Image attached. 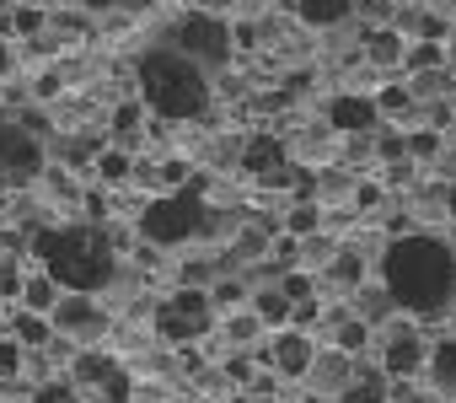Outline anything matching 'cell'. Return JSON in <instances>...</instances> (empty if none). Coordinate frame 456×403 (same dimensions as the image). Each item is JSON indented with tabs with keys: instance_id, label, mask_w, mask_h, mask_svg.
<instances>
[{
	"instance_id": "1",
	"label": "cell",
	"mask_w": 456,
	"mask_h": 403,
	"mask_svg": "<svg viewBox=\"0 0 456 403\" xmlns=\"http://www.w3.org/2000/svg\"><path fill=\"white\" fill-rule=\"evenodd\" d=\"M381 280H387L392 307H403L413 317H435L456 296V253L429 232H403V237H392V248L381 259Z\"/></svg>"
},
{
	"instance_id": "2",
	"label": "cell",
	"mask_w": 456,
	"mask_h": 403,
	"mask_svg": "<svg viewBox=\"0 0 456 403\" xmlns=\"http://www.w3.org/2000/svg\"><path fill=\"white\" fill-rule=\"evenodd\" d=\"M33 253L44 259V275L60 291H102L113 280V248L97 232H81V226L33 232Z\"/></svg>"
},
{
	"instance_id": "3",
	"label": "cell",
	"mask_w": 456,
	"mask_h": 403,
	"mask_svg": "<svg viewBox=\"0 0 456 403\" xmlns=\"http://www.w3.org/2000/svg\"><path fill=\"white\" fill-rule=\"evenodd\" d=\"M140 103L156 119H199L209 108V81H204V70L188 54L151 49L140 60Z\"/></svg>"
},
{
	"instance_id": "4",
	"label": "cell",
	"mask_w": 456,
	"mask_h": 403,
	"mask_svg": "<svg viewBox=\"0 0 456 403\" xmlns=\"http://www.w3.org/2000/svg\"><path fill=\"white\" fill-rule=\"evenodd\" d=\"M199 232H209V205H204V188L193 177L172 193H156L140 216V237L151 248H172V243H188Z\"/></svg>"
},
{
	"instance_id": "5",
	"label": "cell",
	"mask_w": 456,
	"mask_h": 403,
	"mask_svg": "<svg viewBox=\"0 0 456 403\" xmlns=\"http://www.w3.org/2000/svg\"><path fill=\"white\" fill-rule=\"evenodd\" d=\"M215 328V301H209V291H199V285H188V291H177V296H167L161 307H156V333L167 339V344H193V339H204Z\"/></svg>"
},
{
	"instance_id": "6",
	"label": "cell",
	"mask_w": 456,
	"mask_h": 403,
	"mask_svg": "<svg viewBox=\"0 0 456 403\" xmlns=\"http://www.w3.org/2000/svg\"><path fill=\"white\" fill-rule=\"evenodd\" d=\"M172 49H177V54H188L199 70H225V60H232V28H225L220 17L193 12V17H183V22H177Z\"/></svg>"
},
{
	"instance_id": "7",
	"label": "cell",
	"mask_w": 456,
	"mask_h": 403,
	"mask_svg": "<svg viewBox=\"0 0 456 403\" xmlns=\"http://www.w3.org/2000/svg\"><path fill=\"white\" fill-rule=\"evenodd\" d=\"M44 172V156H38V140L17 124H0V188H17V183H33Z\"/></svg>"
},
{
	"instance_id": "8",
	"label": "cell",
	"mask_w": 456,
	"mask_h": 403,
	"mask_svg": "<svg viewBox=\"0 0 456 403\" xmlns=\"http://www.w3.org/2000/svg\"><path fill=\"white\" fill-rule=\"evenodd\" d=\"M49 328H54L60 339H81V344H97V339L108 333V312H102L97 301H81V291H76V296L54 301V312H49Z\"/></svg>"
},
{
	"instance_id": "9",
	"label": "cell",
	"mask_w": 456,
	"mask_h": 403,
	"mask_svg": "<svg viewBox=\"0 0 456 403\" xmlns=\"http://www.w3.org/2000/svg\"><path fill=\"white\" fill-rule=\"evenodd\" d=\"M242 161H248V172L264 183V188H285L296 172H290V161H285V145L274 140V135H253L248 140V151H242Z\"/></svg>"
},
{
	"instance_id": "10",
	"label": "cell",
	"mask_w": 456,
	"mask_h": 403,
	"mask_svg": "<svg viewBox=\"0 0 456 403\" xmlns=\"http://www.w3.org/2000/svg\"><path fill=\"white\" fill-rule=\"evenodd\" d=\"M301 382H306L317 398H328V403H333V398H338V392L354 382V371H349V355H344V350H317Z\"/></svg>"
},
{
	"instance_id": "11",
	"label": "cell",
	"mask_w": 456,
	"mask_h": 403,
	"mask_svg": "<svg viewBox=\"0 0 456 403\" xmlns=\"http://www.w3.org/2000/svg\"><path fill=\"white\" fill-rule=\"evenodd\" d=\"M328 124H333L338 135H370V129H381V113H376V103H370V97L344 92V97H333Z\"/></svg>"
},
{
	"instance_id": "12",
	"label": "cell",
	"mask_w": 456,
	"mask_h": 403,
	"mask_svg": "<svg viewBox=\"0 0 456 403\" xmlns=\"http://www.w3.org/2000/svg\"><path fill=\"white\" fill-rule=\"evenodd\" d=\"M312 355H317V344L301 333V328H280V339L269 344V360L280 366V376H306V366H312Z\"/></svg>"
},
{
	"instance_id": "13",
	"label": "cell",
	"mask_w": 456,
	"mask_h": 403,
	"mask_svg": "<svg viewBox=\"0 0 456 403\" xmlns=\"http://www.w3.org/2000/svg\"><path fill=\"white\" fill-rule=\"evenodd\" d=\"M424 355H429L424 339H419L413 328H403V333L381 350V371H387V376H413V371H424Z\"/></svg>"
},
{
	"instance_id": "14",
	"label": "cell",
	"mask_w": 456,
	"mask_h": 403,
	"mask_svg": "<svg viewBox=\"0 0 456 403\" xmlns=\"http://www.w3.org/2000/svg\"><path fill=\"white\" fill-rule=\"evenodd\" d=\"M403 44H408V38H403L397 28H370V33H365V60L381 65V70H392V65L403 60Z\"/></svg>"
},
{
	"instance_id": "15",
	"label": "cell",
	"mask_w": 456,
	"mask_h": 403,
	"mask_svg": "<svg viewBox=\"0 0 456 403\" xmlns=\"http://www.w3.org/2000/svg\"><path fill=\"white\" fill-rule=\"evenodd\" d=\"M424 366H429V382H435L440 392H456V333L440 339V344H429Z\"/></svg>"
},
{
	"instance_id": "16",
	"label": "cell",
	"mask_w": 456,
	"mask_h": 403,
	"mask_svg": "<svg viewBox=\"0 0 456 403\" xmlns=\"http://www.w3.org/2000/svg\"><path fill=\"white\" fill-rule=\"evenodd\" d=\"M354 12V0H296V17L306 22V28H333V22H344Z\"/></svg>"
},
{
	"instance_id": "17",
	"label": "cell",
	"mask_w": 456,
	"mask_h": 403,
	"mask_svg": "<svg viewBox=\"0 0 456 403\" xmlns=\"http://www.w3.org/2000/svg\"><path fill=\"white\" fill-rule=\"evenodd\" d=\"M397 65H408L413 76H424V70H445V44H429V38H408Z\"/></svg>"
},
{
	"instance_id": "18",
	"label": "cell",
	"mask_w": 456,
	"mask_h": 403,
	"mask_svg": "<svg viewBox=\"0 0 456 403\" xmlns=\"http://www.w3.org/2000/svg\"><path fill=\"white\" fill-rule=\"evenodd\" d=\"M17 296H22V307H28V312H44V317H49V312H54V301H60V285H54L49 275H33V280H22V285H17Z\"/></svg>"
},
{
	"instance_id": "19",
	"label": "cell",
	"mask_w": 456,
	"mask_h": 403,
	"mask_svg": "<svg viewBox=\"0 0 456 403\" xmlns=\"http://www.w3.org/2000/svg\"><path fill=\"white\" fill-rule=\"evenodd\" d=\"M253 317L269 323V328H285V323H290V296H285V291H258V296H253Z\"/></svg>"
},
{
	"instance_id": "20",
	"label": "cell",
	"mask_w": 456,
	"mask_h": 403,
	"mask_svg": "<svg viewBox=\"0 0 456 403\" xmlns=\"http://www.w3.org/2000/svg\"><path fill=\"white\" fill-rule=\"evenodd\" d=\"M403 33H413V38H429V44H440L451 28H445V17H435V12H403Z\"/></svg>"
},
{
	"instance_id": "21",
	"label": "cell",
	"mask_w": 456,
	"mask_h": 403,
	"mask_svg": "<svg viewBox=\"0 0 456 403\" xmlns=\"http://www.w3.org/2000/svg\"><path fill=\"white\" fill-rule=\"evenodd\" d=\"M54 339V328H49V317L44 312H17V344H28V350H38V344H49Z\"/></svg>"
},
{
	"instance_id": "22",
	"label": "cell",
	"mask_w": 456,
	"mask_h": 403,
	"mask_svg": "<svg viewBox=\"0 0 456 403\" xmlns=\"http://www.w3.org/2000/svg\"><path fill=\"white\" fill-rule=\"evenodd\" d=\"M140 119H145V103H124V108L113 113V140H118V145H134V140H140Z\"/></svg>"
},
{
	"instance_id": "23",
	"label": "cell",
	"mask_w": 456,
	"mask_h": 403,
	"mask_svg": "<svg viewBox=\"0 0 456 403\" xmlns=\"http://www.w3.org/2000/svg\"><path fill=\"white\" fill-rule=\"evenodd\" d=\"M317 226H322V210H317V199H301V205L285 216V232H290V237H312Z\"/></svg>"
},
{
	"instance_id": "24",
	"label": "cell",
	"mask_w": 456,
	"mask_h": 403,
	"mask_svg": "<svg viewBox=\"0 0 456 403\" xmlns=\"http://www.w3.org/2000/svg\"><path fill=\"white\" fill-rule=\"evenodd\" d=\"M97 172H102L108 183H129V177H134V161H129V151H108V145H102V151H97Z\"/></svg>"
},
{
	"instance_id": "25",
	"label": "cell",
	"mask_w": 456,
	"mask_h": 403,
	"mask_svg": "<svg viewBox=\"0 0 456 403\" xmlns=\"http://www.w3.org/2000/svg\"><path fill=\"white\" fill-rule=\"evenodd\" d=\"M328 280H333V285H349V291L365 285V264H360V253H338V259L328 264Z\"/></svg>"
},
{
	"instance_id": "26",
	"label": "cell",
	"mask_w": 456,
	"mask_h": 403,
	"mask_svg": "<svg viewBox=\"0 0 456 403\" xmlns=\"http://www.w3.org/2000/svg\"><path fill=\"white\" fill-rule=\"evenodd\" d=\"M365 344H370V323H365V317H344V323H338V344H333V350L360 355Z\"/></svg>"
},
{
	"instance_id": "27",
	"label": "cell",
	"mask_w": 456,
	"mask_h": 403,
	"mask_svg": "<svg viewBox=\"0 0 456 403\" xmlns=\"http://www.w3.org/2000/svg\"><path fill=\"white\" fill-rule=\"evenodd\" d=\"M354 291H360V317H365V323H376V317L397 312V307H392V296H387V285H381V291H376V285H354Z\"/></svg>"
},
{
	"instance_id": "28",
	"label": "cell",
	"mask_w": 456,
	"mask_h": 403,
	"mask_svg": "<svg viewBox=\"0 0 456 403\" xmlns=\"http://www.w3.org/2000/svg\"><path fill=\"white\" fill-rule=\"evenodd\" d=\"M108 371H113V360L108 355H97V350H86V355H76V382H108Z\"/></svg>"
},
{
	"instance_id": "29",
	"label": "cell",
	"mask_w": 456,
	"mask_h": 403,
	"mask_svg": "<svg viewBox=\"0 0 456 403\" xmlns=\"http://www.w3.org/2000/svg\"><path fill=\"white\" fill-rule=\"evenodd\" d=\"M145 183L172 193V188H183V183H188V167H183V161H161V167H151V172H145Z\"/></svg>"
},
{
	"instance_id": "30",
	"label": "cell",
	"mask_w": 456,
	"mask_h": 403,
	"mask_svg": "<svg viewBox=\"0 0 456 403\" xmlns=\"http://www.w3.org/2000/svg\"><path fill=\"white\" fill-rule=\"evenodd\" d=\"M370 103H376V113H413V103H419V97H413L408 86H387V92H381V97H370Z\"/></svg>"
},
{
	"instance_id": "31",
	"label": "cell",
	"mask_w": 456,
	"mask_h": 403,
	"mask_svg": "<svg viewBox=\"0 0 456 403\" xmlns=\"http://www.w3.org/2000/svg\"><path fill=\"white\" fill-rule=\"evenodd\" d=\"M33 403H81V392L65 387V382H44V387L33 392Z\"/></svg>"
},
{
	"instance_id": "32",
	"label": "cell",
	"mask_w": 456,
	"mask_h": 403,
	"mask_svg": "<svg viewBox=\"0 0 456 403\" xmlns=\"http://www.w3.org/2000/svg\"><path fill=\"white\" fill-rule=\"evenodd\" d=\"M403 151H408V156H424V161H429V156L440 151V135H429V129H424V135H408V140H403Z\"/></svg>"
},
{
	"instance_id": "33",
	"label": "cell",
	"mask_w": 456,
	"mask_h": 403,
	"mask_svg": "<svg viewBox=\"0 0 456 403\" xmlns=\"http://www.w3.org/2000/svg\"><path fill=\"white\" fill-rule=\"evenodd\" d=\"M17 366H22V344L0 339V376H17Z\"/></svg>"
},
{
	"instance_id": "34",
	"label": "cell",
	"mask_w": 456,
	"mask_h": 403,
	"mask_svg": "<svg viewBox=\"0 0 456 403\" xmlns=\"http://www.w3.org/2000/svg\"><path fill=\"white\" fill-rule=\"evenodd\" d=\"M12 28H17V33H28V38H33V33H44V12H33V6H22V12H17V17H12Z\"/></svg>"
},
{
	"instance_id": "35",
	"label": "cell",
	"mask_w": 456,
	"mask_h": 403,
	"mask_svg": "<svg viewBox=\"0 0 456 403\" xmlns=\"http://www.w3.org/2000/svg\"><path fill=\"white\" fill-rule=\"evenodd\" d=\"M209 301H215V307H237V301H242V285H237V280H225V285L209 291Z\"/></svg>"
},
{
	"instance_id": "36",
	"label": "cell",
	"mask_w": 456,
	"mask_h": 403,
	"mask_svg": "<svg viewBox=\"0 0 456 403\" xmlns=\"http://www.w3.org/2000/svg\"><path fill=\"white\" fill-rule=\"evenodd\" d=\"M274 259H280V264H296V259H301V237H290V232H285V237L274 243Z\"/></svg>"
},
{
	"instance_id": "37",
	"label": "cell",
	"mask_w": 456,
	"mask_h": 403,
	"mask_svg": "<svg viewBox=\"0 0 456 403\" xmlns=\"http://www.w3.org/2000/svg\"><path fill=\"white\" fill-rule=\"evenodd\" d=\"M280 291H285L290 301H306V296H312V280H306V275H290V280H285Z\"/></svg>"
},
{
	"instance_id": "38",
	"label": "cell",
	"mask_w": 456,
	"mask_h": 403,
	"mask_svg": "<svg viewBox=\"0 0 456 403\" xmlns=\"http://www.w3.org/2000/svg\"><path fill=\"white\" fill-rule=\"evenodd\" d=\"M225 376H232V382H253V360H248V355L225 360Z\"/></svg>"
},
{
	"instance_id": "39",
	"label": "cell",
	"mask_w": 456,
	"mask_h": 403,
	"mask_svg": "<svg viewBox=\"0 0 456 403\" xmlns=\"http://www.w3.org/2000/svg\"><path fill=\"white\" fill-rule=\"evenodd\" d=\"M258 328H264L258 317H237V323H232V339H258Z\"/></svg>"
},
{
	"instance_id": "40",
	"label": "cell",
	"mask_w": 456,
	"mask_h": 403,
	"mask_svg": "<svg viewBox=\"0 0 456 403\" xmlns=\"http://www.w3.org/2000/svg\"><path fill=\"white\" fill-rule=\"evenodd\" d=\"M86 6H97V12H108V6H129V12H140V6H151V0H86Z\"/></svg>"
},
{
	"instance_id": "41",
	"label": "cell",
	"mask_w": 456,
	"mask_h": 403,
	"mask_svg": "<svg viewBox=\"0 0 456 403\" xmlns=\"http://www.w3.org/2000/svg\"><path fill=\"white\" fill-rule=\"evenodd\" d=\"M445 76H456V44H445Z\"/></svg>"
},
{
	"instance_id": "42",
	"label": "cell",
	"mask_w": 456,
	"mask_h": 403,
	"mask_svg": "<svg viewBox=\"0 0 456 403\" xmlns=\"http://www.w3.org/2000/svg\"><path fill=\"white\" fill-rule=\"evenodd\" d=\"M253 403H280V398H274V392H258V398H253Z\"/></svg>"
},
{
	"instance_id": "43",
	"label": "cell",
	"mask_w": 456,
	"mask_h": 403,
	"mask_svg": "<svg viewBox=\"0 0 456 403\" xmlns=\"http://www.w3.org/2000/svg\"><path fill=\"white\" fill-rule=\"evenodd\" d=\"M451 216H456V188H451Z\"/></svg>"
},
{
	"instance_id": "44",
	"label": "cell",
	"mask_w": 456,
	"mask_h": 403,
	"mask_svg": "<svg viewBox=\"0 0 456 403\" xmlns=\"http://www.w3.org/2000/svg\"><path fill=\"white\" fill-rule=\"evenodd\" d=\"M0 70H6V49H0Z\"/></svg>"
},
{
	"instance_id": "45",
	"label": "cell",
	"mask_w": 456,
	"mask_h": 403,
	"mask_svg": "<svg viewBox=\"0 0 456 403\" xmlns=\"http://www.w3.org/2000/svg\"><path fill=\"white\" fill-rule=\"evenodd\" d=\"M397 6H403V0H397Z\"/></svg>"
}]
</instances>
